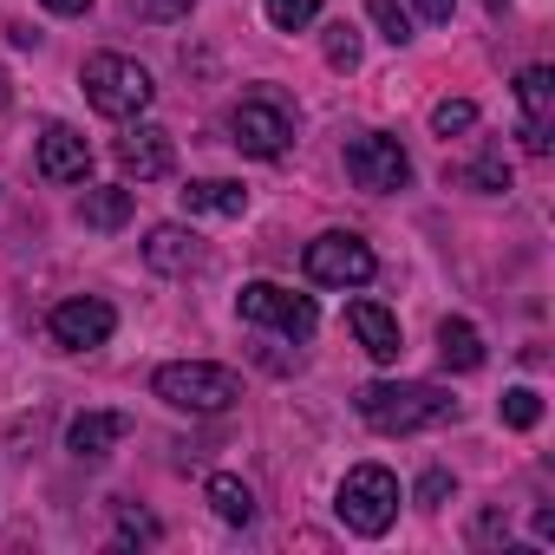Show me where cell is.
Returning a JSON list of instances; mask_svg holds the SVG:
<instances>
[{
  "label": "cell",
  "mask_w": 555,
  "mask_h": 555,
  "mask_svg": "<svg viewBox=\"0 0 555 555\" xmlns=\"http://www.w3.org/2000/svg\"><path fill=\"white\" fill-rule=\"evenodd\" d=\"M40 8H53V14H86L92 0H40Z\"/></svg>",
  "instance_id": "cell-31"
},
{
  "label": "cell",
  "mask_w": 555,
  "mask_h": 555,
  "mask_svg": "<svg viewBox=\"0 0 555 555\" xmlns=\"http://www.w3.org/2000/svg\"><path fill=\"white\" fill-rule=\"evenodd\" d=\"M151 392L164 405H177V412H203L209 418V412H229L242 399V379L229 366H209V360H170V366L151 373Z\"/></svg>",
  "instance_id": "cell-2"
},
{
  "label": "cell",
  "mask_w": 555,
  "mask_h": 555,
  "mask_svg": "<svg viewBox=\"0 0 555 555\" xmlns=\"http://www.w3.org/2000/svg\"><path fill=\"white\" fill-rule=\"evenodd\" d=\"M412 8H418L425 21H451V8H457V0H412Z\"/></svg>",
  "instance_id": "cell-30"
},
{
  "label": "cell",
  "mask_w": 555,
  "mask_h": 555,
  "mask_svg": "<svg viewBox=\"0 0 555 555\" xmlns=\"http://www.w3.org/2000/svg\"><path fill=\"white\" fill-rule=\"evenodd\" d=\"M496 412H503V425H509V431H535V425H542V399H535L529 386L503 392V405H496Z\"/></svg>",
  "instance_id": "cell-22"
},
{
  "label": "cell",
  "mask_w": 555,
  "mask_h": 555,
  "mask_svg": "<svg viewBox=\"0 0 555 555\" xmlns=\"http://www.w3.org/2000/svg\"><path fill=\"white\" fill-rule=\"evenodd\" d=\"M366 21L379 27V40H392V47H405L412 40V14L399 8V0H366Z\"/></svg>",
  "instance_id": "cell-21"
},
{
  "label": "cell",
  "mask_w": 555,
  "mask_h": 555,
  "mask_svg": "<svg viewBox=\"0 0 555 555\" xmlns=\"http://www.w3.org/2000/svg\"><path fill=\"white\" fill-rule=\"evenodd\" d=\"M131 438V418L125 412H79L73 425H66V451L73 457H105V451H118Z\"/></svg>",
  "instance_id": "cell-14"
},
{
  "label": "cell",
  "mask_w": 555,
  "mask_h": 555,
  "mask_svg": "<svg viewBox=\"0 0 555 555\" xmlns=\"http://www.w3.org/2000/svg\"><path fill=\"white\" fill-rule=\"evenodd\" d=\"M268 21L282 27V34H301L321 21V0H268Z\"/></svg>",
  "instance_id": "cell-23"
},
{
  "label": "cell",
  "mask_w": 555,
  "mask_h": 555,
  "mask_svg": "<svg viewBox=\"0 0 555 555\" xmlns=\"http://www.w3.org/2000/svg\"><path fill=\"white\" fill-rule=\"evenodd\" d=\"M373 268H379L373 248L360 235H347V229H327V235L308 242V282L314 288H366Z\"/></svg>",
  "instance_id": "cell-5"
},
{
  "label": "cell",
  "mask_w": 555,
  "mask_h": 555,
  "mask_svg": "<svg viewBox=\"0 0 555 555\" xmlns=\"http://www.w3.org/2000/svg\"><path fill=\"white\" fill-rule=\"evenodd\" d=\"M183 209L190 216H242L248 209V190L229 183V177H196V183H183Z\"/></svg>",
  "instance_id": "cell-16"
},
{
  "label": "cell",
  "mask_w": 555,
  "mask_h": 555,
  "mask_svg": "<svg viewBox=\"0 0 555 555\" xmlns=\"http://www.w3.org/2000/svg\"><path fill=\"white\" fill-rule=\"evenodd\" d=\"M47 334H53L60 347H73V353H86V347H105V340L118 334V314H112V301L79 295V301H60V308H53Z\"/></svg>",
  "instance_id": "cell-9"
},
{
  "label": "cell",
  "mask_w": 555,
  "mask_h": 555,
  "mask_svg": "<svg viewBox=\"0 0 555 555\" xmlns=\"http://www.w3.org/2000/svg\"><path fill=\"white\" fill-rule=\"evenodd\" d=\"M327 66H334V73H353V66H360V27H347V21L327 27Z\"/></svg>",
  "instance_id": "cell-25"
},
{
  "label": "cell",
  "mask_w": 555,
  "mask_h": 555,
  "mask_svg": "<svg viewBox=\"0 0 555 555\" xmlns=\"http://www.w3.org/2000/svg\"><path fill=\"white\" fill-rule=\"evenodd\" d=\"M144 261H151L157 274H183V268H196V261H203V248H196V235H190V229L157 222V229H151V242H144Z\"/></svg>",
  "instance_id": "cell-15"
},
{
  "label": "cell",
  "mask_w": 555,
  "mask_h": 555,
  "mask_svg": "<svg viewBox=\"0 0 555 555\" xmlns=\"http://www.w3.org/2000/svg\"><path fill=\"white\" fill-rule=\"evenodd\" d=\"M235 308H242V321L274 327V334H288V340H314V327H321V314H314L308 295L274 288V282H248V288L235 295Z\"/></svg>",
  "instance_id": "cell-6"
},
{
  "label": "cell",
  "mask_w": 555,
  "mask_h": 555,
  "mask_svg": "<svg viewBox=\"0 0 555 555\" xmlns=\"http://www.w3.org/2000/svg\"><path fill=\"white\" fill-rule=\"evenodd\" d=\"M503 535V509H483L477 522H470V542H496Z\"/></svg>",
  "instance_id": "cell-29"
},
{
  "label": "cell",
  "mask_w": 555,
  "mask_h": 555,
  "mask_svg": "<svg viewBox=\"0 0 555 555\" xmlns=\"http://www.w3.org/2000/svg\"><path fill=\"white\" fill-rule=\"evenodd\" d=\"M203 496H209V509H216L222 522H235V529H248V522H255V490H248L242 477H229V470H216Z\"/></svg>",
  "instance_id": "cell-19"
},
{
  "label": "cell",
  "mask_w": 555,
  "mask_h": 555,
  "mask_svg": "<svg viewBox=\"0 0 555 555\" xmlns=\"http://www.w3.org/2000/svg\"><path fill=\"white\" fill-rule=\"evenodd\" d=\"M516 105H522V144L542 157V151L555 144V73H548V66H522Z\"/></svg>",
  "instance_id": "cell-10"
},
{
  "label": "cell",
  "mask_w": 555,
  "mask_h": 555,
  "mask_svg": "<svg viewBox=\"0 0 555 555\" xmlns=\"http://www.w3.org/2000/svg\"><path fill=\"white\" fill-rule=\"evenodd\" d=\"M347 177H353L360 190H373V196H392V190H405V183H412V157H405V144H399V138L366 131V138H353V144H347Z\"/></svg>",
  "instance_id": "cell-8"
},
{
  "label": "cell",
  "mask_w": 555,
  "mask_h": 555,
  "mask_svg": "<svg viewBox=\"0 0 555 555\" xmlns=\"http://www.w3.org/2000/svg\"><path fill=\"white\" fill-rule=\"evenodd\" d=\"M470 125H477V105H470V99H438V105H431V131H438V138H457V131H470Z\"/></svg>",
  "instance_id": "cell-24"
},
{
  "label": "cell",
  "mask_w": 555,
  "mask_h": 555,
  "mask_svg": "<svg viewBox=\"0 0 555 555\" xmlns=\"http://www.w3.org/2000/svg\"><path fill=\"white\" fill-rule=\"evenodd\" d=\"M438 360H444L451 373H477V366H483V334L451 314V321L438 327Z\"/></svg>",
  "instance_id": "cell-18"
},
{
  "label": "cell",
  "mask_w": 555,
  "mask_h": 555,
  "mask_svg": "<svg viewBox=\"0 0 555 555\" xmlns=\"http://www.w3.org/2000/svg\"><path fill=\"white\" fill-rule=\"evenodd\" d=\"M79 86H86V99H92V112L99 118H138L151 99H157V86H151V73L138 66V60H125V53H92L86 60V73H79Z\"/></svg>",
  "instance_id": "cell-3"
},
{
  "label": "cell",
  "mask_w": 555,
  "mask_h": 555,
  "mask_svg": "<svg viewBox=\"0 0 555 555\" xmlns=\"http://www.w3.org/2000/svg\"><path fill=\"white\" fill-rule=\"evenodd\" d=\"M183 8H196V0H131V14H144V21H177Z\"/></svg>",
  "instance_id": "cell-28"
},
{
  "label": "cell",
  "mask_w": 555,
  "mask_h": 555,
  "mask_svg": "<svg viewBox=\"0 0 555 555\" xmlns=\"http://www.w3.org/2000/svg\"><path fill=\"white\" fill-rule=\"evenodd\" d=\"M451 490H457V483H451V470H425V483H418V503H425V509H438Z\"/></svg>",
  "instance_id": "cell-27"
},
{
  "label": "cell",
  "mask_w": 555,
  "mask_h": 555,
  "mask_svg": "<svg viewBox=\"0 0 555 555\" xmlns=\"http://www.w3.org/2000/svg\"><path fill=\"white\" fill-rule=\"evenodd\" d=\"M288 138H295V118L274 105V99H242V105L229 112V144H235L242 157L274 164V157L288 151Z\"/></svg>",
  "instance_id": "cell-7"
},
{
  "label": "cell",
  "mask_w": 555,
  "mask_h": 555,
  "mask_svg": "<svg viewBox=\"0 0 555 555\" xmlns=\"http://www.w3.org/2000/svg\"><path fill=\"white\" fill-rule=\"evenodd\" d=\"M118 535H125V542H157L164 529H157V522H151L144 509H131V503H118Z\"/></svg>",
  "instance_id": "cell-26"
},
{
  "label": "cell",
  "mask_w": 555,
  "mask_h": 555,
  "mask_svg": "<svg viewBox=\"0 0 555 555\" xmlns=\"http://www.w3.org/2000/svg\"><path fill=\"white\" fill-rule=\"evenodd\" d=\"M347 327H353V340L379 360V366H392L399 353H405V340H399V321L379 308V301H347Z\"/></svg>",
  "instance_id": "cell-13"
},
{
  "label": "cell",
  "mask_w": 555,
  "mask_h": 555,
  "mask_svg": "<svg viewBox=\"0 0 555 555\" xmlns=\"http://www.w3.org/2000/svg\"><path fill=\"white\" fill-rule=\"evenodd\" d=\"M464 183H470V190H483V196H496V190H509V157H503V151L490 144V151H483V157H477V164L464 170Z\"/></svg>",
  "instance_id": "cell-20"
},
{
  "label": "cell",
  "mask_w": 555,
  "mask_h": 555,
  "mask_svg": "<svg viewBox=\"0 0 555 555\" xmlns=\"http://www.w3.org/2000/svg\"><path fill=\"white\" fill-rule=\"evenodd\" d=\"M334 509H340V522L353 535H386L392 516H399V477L386 464H353L340 496H334Z\"/></svg>",
  "instance_id": "cell-4"
},
{
  "label": "cell",
  "mask_w": 555,
  "mask_h": 555,
  "mask_svg": "<svg viewBox=\"0 0 555 555\" xmlns=\"http://www.w3.org/2000/svg\"><path fill=\"white\" fill-rule=\"evenodd\" d=\"M40 177L47 183H86L92 177V144L73 125H47L40 131Z\"/></svg>",
  "instance_id": "cell-12"
},
{
  "label": "cell",
  "mask_w": 555,
  "mask_h": 555,
  "mask_svg": "<svg viewBox=\"0 0 555 555\" xmlns=\"http://www.w3.org/2000/svg\"><path fill=\"white\" fill-rule=\"evenodd\" d=\"M131 209H138V196H131L125 183H105V190H86V196H79V222H86V229H105V235L125 229Z\"/></svg>",
  "instance_id": "cell-17"
},
{
  "label": "cell",
  "mask_w": 555,
  "mask_h": 555,
  "mask_svg": "<svg viewBox=\"0 0 555 555\" xmlns=\"http://www.w3.org/2000/svg\"><path fill=\"white\" fill-rule=\"evenodd\" d=\"M118 170L138 177V183L170 177V170H177V144H170V131H164V125H138V131H125V138H118Z\"/></svg>",
  "instance_id": "cell-11"
},
{
  "label": "cell",
  "mask_w": 555,
  "mask_h": 555,
  "mask_svg": "<svg viewBox=\"0 0 555 555\" xmlns=\"http://www.w3.org/2000/svg\"><path fill=\"white\" fill-rule=\"evenodd\" d=\"M360 418L386 438H412V431H438L457 418V399L444 386H425V379H373L353 392Z\"/></svg>",
  "instance_id": "cell-1"
}]
</instances>
